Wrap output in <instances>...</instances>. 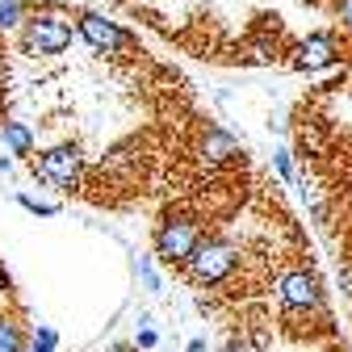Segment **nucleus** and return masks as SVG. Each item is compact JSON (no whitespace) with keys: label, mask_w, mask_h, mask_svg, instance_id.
I'll return each mask as SVG.
<instances>
[{"label":"nucleus","mask_w":352,"mask_h":352,"mask_svg":"<svg viewBox=\"0 0 352 352\" xmlns=\"http://www.w3.org/2000/svg\"><path fill=\"white\" fill-rule=\"evenodd\" d=\"M72 5H55V0H34V13L21 21L17 30V47L21 55L30 59H51V55H63L72 47V38L80 34L72 25Z\"/></svg>","instance_id":"nucleus-1"},{"label":"nucleus","mask_w":352,"mask_h":352,"mask_svg":"<svg viewBox=\"0 0 352 352\" xmlns=\"http://www.w3.org/2000/svg\"><path fill=\"white\" fill-rule=\"evenodd\" d=\"M206 235H210V231H206V218H201L193 206H172V210H164V218H160L155 231H151L155 260L168 264L172 273H181Z\"/></svg>","instance_id":"nucleus-2"},{"label":"nucleus","mask_w":352,"mask_h":352,"mask_svg":"<svg viewBox=\"0 0 352 352\" xmlns=\"http://www.w3.org/2000/svg\"><path fill=\"white\" fill-rule=\"evenodd\" d=\"M239 264H243V248L214 231L197 243V252L189 256V264L176 277H185L193 289H214V285H227L239 273Z\"/></svg>","instance_id":"nucleus-3"},{"label":"nucleus","mask_w":352,"mask_h":352,"mask_svg":"<svg viewBox=\"0 0 352 352\" xmlns=\"http://www.w3.org/2000/svg\"><path fill=\"white\" fill-rule=\"evenodd\" d=\"M277 302H281V319H319L327 323V302H323V285L311 269H289L277 281Z\"/></svg>","instance_id":"nucleus-4"},{"label":"nucleus","mask_w":352,"mask_h":352,"mask_svg":"<svg viewBox=\"0 0 352 352\" xmlns=\"http://www.w3.org/2000/svg\"><path fill=\"white\" fill-rule=\"evenodd\" d=\"M30 172L38 176V181H47L51 189L72 193V189H80V181H84V155H80L76 143H59V147L38 151V155L30 160Z\"/></svg>","instance_id":"nucleus-5"},{"label":"nucleus","mask_w":352,"mask_h":352,"mask_svg":"<svg viewBox=\"0 0 352 352\" xmlns=\"http://www.w3.org/2000/svg\"><path fill=\"white\" fill-rule=\"evenodd\" d=\"M72 17H76V30H80V38L93 47L97 55H109V59H118V55H126V51H135V38H130L118 21H109L105 13H93V9H80V5H72Z\"/></svg>","instance_id":"nucleus-6"},{"label":"nucleus","mask_w":352,"mask_h":352,"mask_svg":"<svg viewBox=\"0 0 352 352\" xmlns=\"http://www.w3.org/2000/svg\"><path fill=\"white\" fill-rule=\"evenodd\" d=\"M289 55H294V59H289L294 67H302V72H319V67H331V63L344 59V42H340L336 30H319V34H306L302 42H294Z\"/></svg>","instance_id":"nucleus-7"},{"label":"nucleus","mask_w":352,"mask_h":352,"mask_svg":"<svg viewBox=\"0 0 352 352\" xmlns=\"http://www.w3.org/2000/svg\"><path fill=\"white\" fill-rule=\"evenodd\" d=\"M197 155L206 160V164H235V160H243V147L227 135V130H218V126H206L201 135H197Z\"/></svg>","instance_id":"nucleus-8"},{"label":"nucleus","mask_w":352,"mask_h":352,"mask_svg":"<svg viewBox=\"0 0 352 352\" xmlns=\"http://www.w3.org/2000/svg\"><path fill=\"white\" fill-rule=\"evenodd\" d=\"M0 143H5L9 155H17V160H25V164L38 155V139H34V130H30L25 122H5V130H0Z\"/></svg>","instance_id":"nucleus-9"},{"label":"nucleus","mask_w":352,"mask_h":352,"mask_svg":"<svg viewBox=\"0 0 352 352\" xmlns=\"http://www.w3.org/2000/svg\"><path fill=\"white\" fill-rule=\"evenodd\" d=\"M311 9H323L331 17V30L340 34L344 51H352V0H306Z\"/></svg>","instance_id":"nucleus-10"},{"label":"nucleus","mask_w":352,"mask_h":352,"mask_svg":"<svg viewBox=\"0 0 352 352\" xmlns=\"http://www.w3.org/2000/svg\"><path fill=\"white\" fill-rule=\"evenodd\" d=\"M34 13V0H0V34L21 30V21Z\"/></svg>","instance_id":"nucleus-11"},{"label":"nucleus","mask_w":352,"mask_h":352,"mask_svg":"<svg viewBox=\"0 0 352 352\" xmlns=\"http://www.w3.org/2000/svg\"><path fill=\"white\" fill-rule=\"evenodd\" d=\"M30 340H25V327L13 323L9 315H0V352H25Z\"/></svg>","instance_id":"nucleus-12"},{"label":"nucleus","mask_w":352,"mask_h":352,"mask_svg":"<svg viewBox=\"0 0 352 352\" xmlns=\"http://www.w3.org/2000/svg\"><path fill=\"white\" fill-rule=\"evenodd\" d=\"M5 105H9V47H5V34H0V130H5Z\"/></svg>","instance_id":"nucleus-13"},{"label":"nucleus","mask_w":352,"mask_h":352,"mask_svg":"<svg viewBox=\"0 0 352 352\" xmlns=\"http://www.w3.org/2000/svg\"><path fill=\"white\" fill-rule=\"evenodd\" d=\"M218 352H264V340H248V336H231Z\"/></svg>","instance_id":"nucleus-14"},{"label":"nucleus","mask_w":352,"mask_h":352,"mask_svg":"<svg viewBox=\"0 0 352 352\" xmlns=\"http://www.w3.org/2000/svg\"><path fill=\"white\" fill-rule=\"evenodd\" d=\"M55 344H59V336L51 327H38L34 340H30V352H55Z\"/></svg>","instance_id":"nucleus-15"},{"label":"nucleus","mask_w":352,"mask_h":352,"mask_svg":"<svg viewBox=\"0 0 352 352\" xmlns=\"http://www.w3.org/2000/svg\"><path fill=\"white\" fill-rule=\"evenodd\" d=\"M17 201H21L25 210H34V214H55V210H59V206H51V201H34V197H25V193H21Z\"/></svg>","instance_id":"nucleus-16"},{"label":"nucleus","mask_w":352,"mask_h":352,"mask_svg":"<svg viewBox=\"0 0 352 352\" xmlns=\"http://www.w3.org/2000/svg\"><path fill=\"white\" fill-rule=\"evenodd\" d=\"M109 352H139V348H130V344H113Z\"/></svg>","instance_id":"nucleus-17"}]
</instances>
